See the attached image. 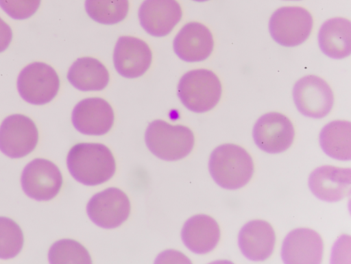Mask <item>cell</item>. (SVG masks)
<instances>
[{
	"mask_svg": "<svg viewBox=\"0 0 351 264\" xmlns=\"http://www.w3.org/2000/svg\"><path fill=\"white\" fill-rule=\"evenodd\" d=\"M71 176L78 182L95 186L110 180L116 163L110 149L104 144L82 143L73 146L66 160Z\"/></svg>",
	"mask_w": 351,
	"mask_h": 264,
	"instance_id": "6da1fadb",
	"label": "cell"
},
{
	"mask_svg": "<svg viewBox=\"0 0 351 264\" xmlns=\"http://www.w3.org/2000/svg\"><path fill=\"white\" fill-rule=\"evenodd\" d=\"M208 168L219 186L231 190L245 186L254 170L250 154L243 147L232 143L221 145L212 152Z\"/></svg>",
	"mask_w": 351,
	"mask_h": 264,
	"instance_id": "7a4b0ae2",
	"label": "cell"
},
{
	"mask_svg": "<svg viewBox=\"0 0 351 264\" xmlns=\"http://www.w3.org/2000/svg\"><path fill=\"white\" fill-rule=\"evenodd\" d=\"M145 143L157 157L178 160L192 151L195 138L191 129L182 125H171L160 119L151 122L145 132Z\"/></svg>",
	"mask_w": 351,
	"mask_h": 264,
	"instance_id": "3957f363",
	"label": "cell"
},
{
	"mask_svg": "<svg viewBox=\"0 0 351 264\" xmlns=\"http://www.w3.org/2000/svg\"><path fill=\"white\" fill-rule=\"evenodd\" d=\"M221 93L217 75L204 69L187 72L178 86V95L184 106L199 113L212 110L219 103Z\"/></svg>",
	"mask_w": 351,
	"mask_h": 264,
	"instance_id": "277c9868",
	"label": "cell"
},
{
	"mask_svg": "<svg viewBox=\"0 0 351 264\" xmlns=\"http://www.w3.org/2000/svg\"><path fill=\"white\" fill-rule=\"evenodd\" d=\"M313 20L311 13L298 6L282 7L276 10L269 22L273 39L285 47H295L310 36Z\"/></svg>",
	"mask_w": 351,
	"mask_h": 264,
	"instance_id": "5b68a950",
	"label": "cell"
},
{
	"mask_svg": "<svg viewBox=\"0 0 351 264\" xmlns=\"http://www.w3.org/2000/svg\"><path fill=\"white\" fill-rule=\"evenodd\" d=\"M60 79L50 65L40 62L26 66L19 73L17 88L21 97L34 105H43L58 94Z\"/></svg>",
	"mask_w": 351,
	"mask_h": 264,
	"instance_id": "8992f818",
	"label": "cell"
},
{
	"mask_svg": "<svg viewBox=\"0 0 351 264\" xmlns=\"http://www.w3.org/2000/svg\"><path fill=\"white\" fill-rule=\"evenodd\" d=\"M293 97L298 110L303 115L315 119L326 117L334 103L330 86L324 80L313 75H306L295 84Z\"/></svg>",
	"mask_w": 351,
	"mask_h": 264,
	"instance_id": "52a82bcc",
	"label": "cell"
},
{
	"mask_svg": "<svg viewBox=\"0 0 351 264\" xmlns=\"http://www.w3.org/2000/svg\"><path fill=\"white\" fill-rule=\"evenodd\" d=\"M38 141L36 124L24 115H10L0 126V150L10 158L27 156L36 148Z\"/></svg>",
	"mask_w": 351,
	"mask_h": 264,
	"instance_id": "ba28073f",
	"label": "cell"
},
{
	"mask_svg": "<svg viewBox=\"0 0 351 264\" xmlns=\"http://www.w3.org/2000/svg\"><path fill=\"white\" fill-rule=\"evenodd\" d=\"M21 181L23 191L29 197L47 201L59 193L62 176L59 168L51 161L35 158L25 167Z\"/></svg>",
	"mask_w": 351,
	"mask_h": 264,
	"instance_id": "9c48e42d",
	"label": "cell"
},
{
	"mask_svg": "<svg viewBox=\"0 0 351 264\" xmlns=\"http://www.w3.org/2000/svg\"><path fill=\"white\" fill-rule=\"evenodd\" d=\"M256 145L269 154L283 152L292 145L295 130L292 122L285 115L271 112L261 116L253 128Z\"/></svg>",
	"mask_w": 351,
	"mask_h": 264,
	"instance_id": "30bf717a",
	"label": "cell"
},
{
	"mask_svg": "<svg viewBox=\"0 0 351 264\" xmlns=\"http://www.w3.org/2000/svg\"><path fill=\"white\" fill-rule=\"evenodd\" d=\"M130 208L127 195L115 187L95 194L86 206L90 220L96 225L108 229L121 225L129 217Z\"/></svg>",
	"mask_w": 351,
	"mask_h": 264,
	"instance_id": "8fae6325",
	"label": "cell"
},
{
	"mask_svg": "<svg viewBox=\"0 0 351 264\" xmlns=\"http://www.w3.org/2000/svg\"><path fill=\"white\" fill-rule=\"evenodd\" d=\"M114 120L112 106L100 97L86 98L77 104L72 112V122L80 132L102 135L110 131Z\"/></svg>",
	"mask_w": 351,
	"mask_h": 264,
	"instance_id": "7c38bea8",
	"label": "cell"
},
{
	"mask_svg": "<svg viewBox=\"0 0 351 264\" xmlns=\"http://www.w3.org/2000/svg\"><path fill=\"white\" fill-rule=\"evenodd\" d=\"M323 250V240L318 232L311 228H300L293 230L285 237L281 257L287 264H319Z\"/></svg>",
	"mask_w": 351,
	"mask_h": 264,
	"instance_id": "4fadbf2b",
	"label": "cell"
},
{
	"mask_svg": "<svg viewBox=\"0 0 351 264\" xmlns=\"http://www.w3.org/2000/svg\"><path fill=\"white\" fill-rule=\"evenodd\" d=\"M152 51L143 40L133 36L120 37L115 45L113 61L121 75L135 78L143 75L149 68Z\"/></svg>",
	"mask_w": 351,
	"mask_h": 264,
	"instance_id": "5bb4252c",
	"label": "cell"
},
{
	"mask_svg": "<svg viewBox=\"0 0 351 264\" xmlns=\"http://www.w3.org/2000/svg\"><path fill=\"white\" fill-rule=\"evenodd\" d=\"M182 16V8L176 0H145L138 10L141 26L148 34L156 37L169 34Z\"/></svg>",
	"mask_w": 351,
	"mask_h": 264,
	"instance_id": "9a60e30c",
	"label": "cell"
},
{
	"mask_svg": "<svg viewBox=\"0 0 351 264\" xmlns=\"http://www.w3.org/2000/svg\"><path fill=\"white\" fill-rule=\"evenodd\" d=\"M351 169L331 165L316 168L309 176L308 187L319 199L338 202L350 193Z\"/></svg>",
	"mask_w": 351,
	"mask_h": 264,
	"instance_id": "2e32d148",
	"label": "cell"
},
{
	"mask_svg": "<svg viewBox=\"0 0 351 264\" xmlns=\"http://www.w3.org/2000/svg\"><path fill=\"white\" fill-rule=\"evenodd\" d=\"M214 47L211 32L198 22L186 23L178 33L173 40V49L182 60L199 62L210 56Z\"/></svg>",
	"mask_w": 351,
	"mask_h": 264,
	"instance_id": "e0dca14e",
	"label": "cell"
},
{
	"mask_svg": "<svg viewBox=\"0 0 351 264\" xmlns=\"http://www.w3.org/2000/svg\"><path fill=\"white\" fill-rule=\"evenodd\" d=\"M276 234L271 225L261 219L252 220L245 224L238 236L242 254L248 259L262 261L273 253Z\"/></svg>",
	"mask_w": 351,
	"mask_h": 264,
	"instance_id": "ac0fdd59",
	"label": "cell"
},
{
	"mask_svg": "<svg viewBox=\"0 0 351 264\" xmlns=\"http://www.w3.org/2000/svg\"><path fill=\"white\" fill-rule=\"evenodd\" d=\"M181 236L183 243L191 251L206 254L217 246L220 239V228L212 217L199 214L184 223Z\"/></svg>",
	"mask_w": 351,
	"mask_h": 264,
	"instance_id": "d6986e66",
	"label": "cell"
},
{
	"mask_svg": "<svg viewBox=\"0 0 351 264\" xmlns=\"http://www.w3.org/2000/svg\"><path fill=\"white\" fill-rule=\"evenodd\" d=\"M351 23L345 18L336 17L325 21L318 34V43L327 56L341 59L351 51Z\"/></svg>",
	"mask_w": 351,
	"mask_h": 264,
	"instance_id": "ffe728a7",
	"label": "cell"
},
{
	"mask_svg": "<svg viewBox=\"0 0 351 264\" xmlns=\"http://www.w3.org/2000/svg\"><path fill=\"white\" fill-rule=\"evenodd\" d=\"M67 79L80 91H101L108 85L110 75L100 61L91 57H83L77 59L71 65Z\"/></svg>",
	"mask_w": 351,
	"mask_h": 264,
	"instance_id": "44dd1931",
	"label": "cell"
},
{
	"mask_svg": "<svg viewBox=\"0 0 351 264\" xmlns=\"http://www.w3.org/2000/svg\"><path fill=\"white\" fill-rule=\"evenodd\" d=\"M322 150L330 157L341 160L351 159V125L345 120L327 123L319 134Z\"/></svg>",
	"mask_w": 351,
	"mask_h": 264,
	"instance_id": "7402d4cb",
	"label": "cell"
},
{
	"mask_svg": "<svg viewBox=\"0 0 351 264\" xmlns=\"http://www.w3.org/2000/svg\"><path fill=\"white\" fill-rule=\"evenodd\" d=\"M85 10L96 22L112 25L127 16L129 2L128 0H86Z\"/></svg>",
	"mask_w": 351,
	"mask_h": 264,
	"instance_id": "603a6c76",
	"label": "cell"
},
{
	"mask_svg": "<svg viewBox=\"0 0 351 264\" xmlns=\"http://www.w3.org/2000/svg\"><path fill=\"white\" fill-rule=\"evenodd\" d=\"M50 263H91L88 250L73 239H61L55 242L49 251Z\"/></svg>",
	"mask_w": 351,
	"mask_h": 264,
	"instance_id": "cb8c5ba5",
	"label": "cell"
},
{
	"mask_svg": "<svg viewBox=\"0 0 351 264\" xmlns=\"http://www.w3.org/2000/svg\"><path fill=\"white\" fill-rule=\"evenodd\" d=\"M23 242L21 227L12 219L0 217V259L15 257L21 252Z\"/></svg>",
	"mask_w": 351,
	"mask_h": 264,
	"instance_id": "d4e9b609",
	"label": "cell"
},
{
	"mask_svg": "<svg viewBox=\"0 0 351 264\" xmlns=\"http://www.w3.org/2000/svg\"><path fill=\"white\" fill-rule=\"evenodd\" d=\"M41 0H0L1 8L14 19L32 16L38 9Z\"/></svg>",
	"mask_w": 351,
	"mask_h": 264,
	"instance_id": "484cf974",
	"label": "cell"
},
{
	"mask_svg": "<svg viewBox=\"0 0 351 264\" xmlns=\"http://www.w3.org/2000/svg\"><path fill=\"white\" fill-rule=\"evenodd\" d=\"M12 38V31L11 27L0 17V53L8 47Z\"/></svg>",
	"mask_w": 351,
	"mask_h": 264,
	"instance_id": "4316f807",
	"label": "cell"
},
{
	"mask_svg": "<svg viewBox=\"0 0 351 264\" xmlns=\"http://www.w3.org/2000/svg\"><path fill=\"white\" fill-rule=\"evenodd\" d=\"M195 1H197V2H203V1H208V0H193Z\"/></svg>",
	"mask_w": 351,
	"mask_h": 264,
	"instance_id": "83f0119b",
	"label": "cell"
},
{
	"mask_svg": "<svg viewBox=\"0 0 351 264\" xmlns=\"http://www.w3.org/2000/svg\"><path fill=\"white\" fill-rule=\"evenodd\" d=\"M289 1H298V0H289Z\"/></svg>",
	"mask_w": 351,
	"mask_h": 264,
	"instance_id": "f1b7e54d",
	"label": "cell"
}]
</instances>
